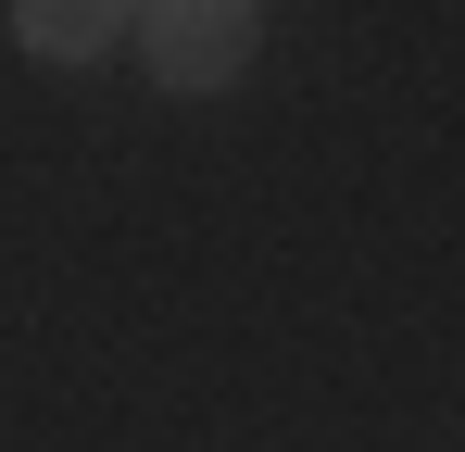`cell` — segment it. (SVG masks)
I'll list each match as a JSON object with an SVG mask.
<instances>
[{
    "label": "cell",
    "mask_w": 465,
    "mask_h": 452,
    "mask_svg": "<svg viewBox=\"0 0 465 452\" xmlns=\"http://www.w3.org/2000/svg\"><path fill=\"white\" fill-rule=\"evenodd\" d=\"M139 51H152L163 88H239L252 75V51H264V13L252 0H163V13H139Z\"/></svg>",
    "instance_id": "6da1fadb"
},
{
    "label": "cell",
    "mask_w": 465,
    "mask_h": 452,
    "mask_svg": "<svg viewBox=\"0 0 465 452\" xmlns=\"http://www.w3.org/2000/svg\"><path fill=\"white\" fill-rule=\"evenodd\" d=\"M126 25H139V13H114V0H25V13H13V38H25L38 64H101Z\"/></svg>",
    "instance_id": "7a4b0ae2"
}]
</instances>
